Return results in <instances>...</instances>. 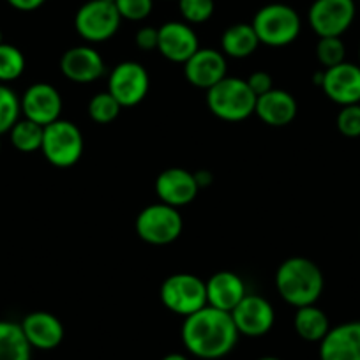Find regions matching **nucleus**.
I'll return each instance as SVG.
<instances>
[{
	"label": "nucleus",
	"instance_id": "obj_24",
	"mask_svg": "<svg viewBox=\"0 0 360 360\" xmlns=\"http://www.w3.org/2000/svg\"><path fill=\"white\" fill-rule=\"evenodd\" d=\"M32 346L27 341L22 325L0 320V360H30Z\"/></svg>",
	"mask_w": 360,
	"mask_h": 360
},
{
	"label": "nucleus",
	"instance_id": "obj_26",
	"mask_svg": "<svg viewBox=\"0 0 360 360\" xmlns=\"http://www.w3.org/2000/svg\"><path fill=\"white\" fill-rule=\"evenodd\" d=\"M25 55L13 44H0V83L15 82L25 71Z\"/></svg>",
	"mask_w": 360,
	"mask_h": 360
},
{
	"label": "nucleus",
	"instance_id": "obj_25",
	"mask_svg": "<svg viewBox=\"0 0 360 360\" xmlns=\"http://www.w3.org/2000/svg\"><path fill=\"white\" fill-rule=\"evenodd\" d=\"M43 133H44L43 126H39V124L32 122V120L23 117V119H20L18 122L11 127L9 136H11V143L16 150L30 154V152L41 150Z\"/></svg>",
	"mask_w": 360,
	"mask_h": 360
},
{
	"label": "nucleus",
	"instance_id": "obj_21",
	"mask_svg": "<svg viewBox=\"0 0 360 360\" xmlns=\"http://www.w3.org/2000/svg\"><path fill=\"white\" fill-rule=\"evenodd\" d=\"M207 286V306L231 313L242 299L248 295L242 278L230 270H221L210 276Z\"/></svg>",
	"mask_w": 360,
	"mask_h": 360
},
{
	"label": "nucleus",
	"instance_id": "obj_2",
	"mask_svg": "<svg viewBox=\"0 0 360 360\" xmlns=\"http://www.w3.org/2000/svg\"><path fill=\"white\" fill-rule=\"evenodd\" d=\"M325 279L320 266L304 256H292L276 272V288L286 304L295 309L313 306L323 293Z\"/></svg>",
	"mask_w": 360,
	"mask_h": 360
},
{
	"label": "nucleus",
	"instance_id": "obj_15",
	"mask_svg": "<svg viewBox=\"0 0 360 360\" xmlns=\"http://www.w3.org/2000/svg\"><path fill=\"white\" fill-rule=\"evenodd\" d=\"M200 50L198 34L186 22H166L159 27L158 51L169 62L186 64Z\"/></svg>",
	"mask_w": 360,
	"mask_h": 360
},
{
	"label": "nucleus",
	"instance_id": "obj_10",
	"mask_svg": "<svg viewBox=\"0 0 360 360\" xmlns=\"http://www.w3.org/2000/svg\"><path fill=\"white\" fill-rule=\"evenodd\" d=\"M356 15L355 0H314L307 20L318 37H341Z\"/></svg>",
	"mask_w": 360,
	"mask_h": 360
},
{
	"label": "nucleus",
	"instance_id": "obj_31",
	"mask_svg": "<svg viewBox=\"0 0 360 360\" xmlns=\"http://www.w3.org/2000/svg\"><path fill=\"white\" fill-rule=\"evenodd\" d=\"M338 131L346 138H360V103L341 106L335 117Z\"/></svg>",
	"mask_w": 360,
	"mask_h": 360
},
{
	"label": "nucleus",
	"instance_id": "obj_35",
	"mask_svg": "<svg viewBox=\"0 0 360 360\" xmlns=\"http://www.w3.org/2000/svg\"><path fill=\"white\" fill-rule=\"evenodd\" d=\"M6 2H8L13 9H16V11L30 13L39 9L46 0H6Z\"/></svg>",
	"mask_w": 360,
	"mask_h": 360
},
{
	"label": "nucleus",
	"instance_id": "obj_20",
	"mask_svg": "<svg viewBox=\"0 0 360 360\" xmlns=\"http://www.w3.org/2000/svg\"><path fill=\"white\" fill-rule=\"evenodd\" d=\"M299 105L290 92L272 89L266 94L256 98L255 115L270 127H285L295 120Z\"/></svg>",
	"mask_w": 360,
	"mask_h": 360
},
{
	"label": "nucleus",
	"instance_id": "obj_33",
	"mask_svg": "<svg viewBox=\"0 0 360 360\" xmlns=\"http://www.w3.org/2000/svg\"><path fill=\"white\" fill-rule=\"evenodd\" d=\"M134 43L141 51L158 50L159 29H155V27H141V29H138L136 36H134Z\"/></svg>",
	"mask_w": 360,
	"mask_h": 360
},
{
	"label": "nucleus",
	"instance_id": "obj_40",
	"mask_svg": "<svg viewBox=\"0 0 360 360\" xmlns=\"http://www.w3.org/2000/svg\"><path fill=\"white\" fill-rule=\"evenodd\" d=\"M359 60H360V48H359ZM360 65V64H359Z\"/></svg>",
	"mask_w": 360,
	"mask_h": 360
},
{
	"label": "nucleus",
	"instance_id": "obj_1",
	"mask_svg": "<svg viewBox=\"0 0 360 360\" xmlns=\"http://www.w3.org/2000/svg\"><path fill=\"white\" fill-rule=\"evenodd\" d=\"M238 335L240 334L231 320V314L210 306L186 316L180 328V338L186 349L202 360L226 356L237 346Z\"/></svg>",
	"mask_w": 360,
	"mask_h": 360
},
{
	"label": "nucleus",
	"instance_id": "obj_17",
	"mask_svg": "<svg viewBox=\"0 0 360 360\" xmlns=\"http://www.w3.org/2000/svg\"><path fill=\"white\" fill-rule=\"evenodd\" d=\"M226 69L228 64L223 51L214 48H200L184 64V76L193 86L209 90L226 78Z\"/></svg>",
	"mask_w": 360,
	"mask_h": 360
},
{
	"label": "nucleus",
	"instance_id": "obj_38",
	"mask_svg": "<svg viewBox=\"0 0 360 360\" xmlns=\"http://www.w3.org/2000/svg\"><path fill=\"white\" fill-rule=\"evenodd\" d=\"M4 43V37H2V30H0V44Z\"/></svg>",
	"mask_w": 360,
	"mask_h": 360
},
{
	"label": "nucleus",
	"instance_id": "obj_6",
	"mask_svg": "<svg viewBox=\"0 0 360 360\" xmlns=\"http://www.w3.org/2000/svg\"><path fill=\"white\" fill-rule=\"evenodd\" d=\"M159 299L166 309L186 318L207 306L205 281L189 272L172 274L162 281Z\"/></svg>",
	"mask_w": 360,
	"mask_h": 360
},
{
	"label": "nucleus",
	"instance_id": "obj_22",
	"mask_svg": "<svg viewBox=\"0 0 360 360\" xmlns=\"http://www.w3.org/2000/svg\"><path fill=\"white\" fill-rule=\"evenodd\" d=\"M259 46L258 36L251 23H235L221 36V51L224 57L248 58Z\"/></svg>",
	"mask_w": 360,
	"mask_h": 360
},
{
	"label": "nucleus",
	"instance_id": "obj_7",
	"mask_svg": "<svg viewBox=\"0 0 360 360\" xmlns=\"http://www.w3.org/2000/svg\"><path fill=\"white\" fill-rule=\"evenodd\" d=\"M138 237L152 245H168L175 242L184 230L182 214L166 203H152L141 209L134 221Z\"/></svg>",
	"mask_w": 360,
	"mask_h": 360
},
{
	"label": "nucleus",
	"instance_id": "obj_3",
	"mask_svg": "<svg viewBox=\"0 0 360 360\" xmlns=\"http://www.w3.org/2000/svg\"><path fill=\"white\" fill-rule=\"evenodd\" d=\"M207 106L224 122H242L255 113L256 96L245 79L226 76L207 90Z\"/></svg>",
	"mask_w": 360,
	"mask_h": 360
},
{
	"label": "nucleus",
	"instance_id": "obj_34",
	"mask_svg": "<svg viewBox=\"0 0 360 360\" xmlns=\"http://www.w3.org/2000/svg\"><path fill=\"white\" fill-rule=\"evenodd\" d=\"M249 85V89L252 90V94L258 98V96H263L266 94L269 90L274 89V85H272V76L269 75V72L265 71H255L249 75V78L245 79Z\"/></svg>",
	"mask_w": 360,
	"mask_h": 360
},
{
	"label": "nucleus",
	"instance_id": "obj_13",
	"mask_svg": "<svg viewBox=\"0 0 360 360\" xmlns=\"http://www.w3.org/2000/svg\"><path fill=\"white\" fill-rule=\"evenodd\" d=\"M20 105L25 119L44 127L60 119L62 96L50 83L37 82L25 90V94L20 98Z\"/></svg>",
	"mask_w": 360,
	"mask_h": 360
},
{
	"label": "nucleus",
	"instance_id": "obj_41",
	"mask_svg": "<svg viewBox=\"0 0 360 360\" xmlns=\"http://www.w3.org/2000/svg\"><path fill=\"white\" fill-rule=\"evenodd\" d=\"M0 148H2V141H0Z\"/></svg>",
	"mask_w": 360,
	"mask_h": 360
},
{
	"label": "nucleus",
	"instance_id": "obj_4",
	"mask_svg": "<svg viewBox=\"0 0 360 360\" xmlns=\"http://www.w3.org/2000/svg\"><path fill=\"white\" fill-rule=\"evenodd\" d=\"M252 29L258 36L259 44L270 48H283L292 44L299 37L302 22L292 6L288 4H266L252 18Z\"/></svg>",
	"mask_w": 360,
	"mask_h": 360
},
{
	"label": "nucleus",
	"instance_id": "obj_27",
	"mask_svg": "<svg viewBox=\"0 0 360 360\" xmlns=\"http://www.w3.org/2000/svg\"><path fill=\"white\" fill-rule=\"evenodd\" d=\"M86 112H89V117L96 124H112L120 115L122 106L106 90V92H99V94L90 99Z\"/></svg>",
	"mask_w": 360,
	"mask_h": 360
},
{
	"label": "nucleus",
	"instance_id": "obj_11",
	"mask_svg": "<svg viewBox=\"0 0 360 360\" xmlns=\"http://www.w3.org/2000/svg\"><path fill=\"white\" fill-rule=\"evenodd\" d=\"M230 314L238 334L248 338H262L269 334L276 321V311L272 304L265 297L256 293H248Z\"/></svg>",
	"mask_w": 360,
	"mask_h": 360
},
{
	"label": "nucleus",
	"instance_id": "obj_39",
	"mask_svg": "<svg viewBox=\"0 0 360 360\" xmlns=\"http://www.w3.org/2000/svg\"><path fill=\"white\" fill-rule=\"evenodd\" d=\"M106 2H112V4H115L117 0H106Z\"/></svg>",
	"mask_w": 360,
	"mask_h": 360
},
{
	"label": "nucleus",
	"instance_id": "obj_36",
	"mask_svg": "<svg viewBox=\"0 0 360 360\" xmlns=\"http://www.w3.org/2000/svg\"><path fill=\"white\" fill-rule=\"evenodd\" d=\"M161 360H189V359L186 355H182V353H168V355L162 356Z\"/></svg>",
	"mask_w": 360,
	"mask_h": 360
},
{
	"label": "nucleus",
	"instance_id": "obj_5",
	"mask_svg": "<svg viewBox=\"0 0 360 360\" xmlns=\"http://www.w3.org/2000/svg\"><path fill=\"white\" fill-rule=\"evenodd\" d=\"M83 133L71 120L58 119L44 126L41 152L55 168H71L83 155Z\"/></svg>",
	"mask_w": 360,
	"mask_h": 360
},
{
	"label": "nucleus",
	"instance_id": "obj_29",
	"mask_svg": "<svg viewBox=\"0 0 360 360\" xmlns=\"http://www.w3.org/2000/svg\"><path fill=\"white\" fill-rule=\"evenodd\" d=\"M216 4L214 0H179L180 16L189 25H200L212 18Z\"/></svg>",
	"mask_w": 360,
	"mask_h": 360
},
{
	"label": "nucleus",
	"instance_id": "obj_9",
	"mask_svg": "<svg viewBox=\"0 0 360 360\" xmlns=\"http://www.w3.org/2000/svg\"><path fill=\"white\" fill-rule=\"evenodd\" d=\"M148 90H150V76L140 62H120L110 72L108 92L120 103L122 108L140 105L147 98Z\"/></svg>",
	"mask_w": 360,
	"mask_h": 360
},
{
	"label": "nucleus",
	"instance_id": "obj_30",
	"mask_svg": "<svg viewBox=\"0 0 360 360\" xmlns=\"http://www.w3.org/2000/svg\"><path fill=\"white\" fill-rule=\"evenodd\" d=\"M346 46L341 37H320L316 43V58L325 69L345 62Z\"/></svg>",
	"mask_w": 360,
	"mask_h": 360
},
{
	"label": "nucleus",
	"instance_id": "obj_18",
	"mask_svg": "<svg viewBox=\"0 0 360 360\" xmlns=\"http://www.w3.org/2000/svg\"><path fill=\"white\" fill-rule=\"evenodd\" d=\"M320 360H360V320L330 327L320 341Z\"/></svg>",
	"mask_w": 360,
	"mask_h": 360
},
{
	"label": "nucleus",
	"instance_id": "obj_16",
	"mask_svg": "<svg viewBox=\"0 0 360 360\" xmlns=\"http://www.w3.org/2000/svg\"><path fill=\"white\" fill-rule=\"evenodd\" d=\"M105 71L106 65L101 53L89 44L69 48L60 57V72L72 83L86 85L101 78Z\"/></svg>",
	"mask_w": 360,
	"mask_h": 360
},
{
	"label": "nucleus",
	"instance_id": "obj_32",
	"mask_svg": "<svg viewBox=\"0 0 360 360\" xmlns=\"http://www.w3.org/2000/svg\"><path fill=\"white\" fill-rule=\"evenodd\" d=\"M115 8L122 20L143 22L154 9V0H117Z\"/></svg>",
	"mask_w": 360,
	"mask_h": 360
},
{
	"label": "nucleus",
	"instance_id": "obj_12",
	"mask_svg": "<svg viewBox=\"0 0 360 360\" xmlns=\"http://www.w3.org/2000/svg\"><path fill=\"white\" fill-rule=\"evenodd\" d=\"M198 191L200 186L196 182L195 173L180 168V166L162 169L155 179V195H158L159 202L175 207V209L195 202Z\"/></svg>",
	"mask_w": 360,
	"mask_h": 360
},
{
	"label": "nucleus",
	"instance_id": "obj_14",
	"mask_svg": "<svg viewBox=\"0 0 360 360\" xmlns=\"http://www.w3.org/2000/svg\"><path fill=\"white\" fill-rule=\"evenodd\" d=\"M320 86L335 105H356L360 103V65L345 60L325 69Z\"/></svg>",
	"mask_w": 360,
	"mask_h": 360
},
{
	"label": "nucleus",
	"instance_id": "obj_37",
	"mask_svg": "<svg viewBox=\"0 0 360 360\" xmlns=\"http://www.w3.org/2000/svg\"><path fill=\"white\" fill-rule=\"evenodd\" d=\"M258 360H281V359H278V356H262V359Z\"/></svg>",
	"mask_w": 360,
	"mask_h": 360
},
{
	"label": "nucleus",
	"instance_id": "obj_28",
	"mask_svg": "<svg viewBox=\"0 0 360 360\" xmlns=\"http://www.w3.org/2000/svg\"><path fill=\"white\" fill-rule=\"evenodd\" d=\"M20 113L22 105L16 92L6 83H0V136L11 131V127L20 120Z\"/></svg>",
	"mask_w": 360,
	"mask_h": 360
},
{
	"label": "nucleus",
	"instance_id": "obj_19",
	"mask_svg": "<svg viewBox=\"0 0 360 360\" xmlns=\"http://www.w3.org/2000/svg\"><path fill=\"white\" fill-rule=\"evenodd\" d=\"M22 330L32 348L55 349L64 339V325L55 314L48 311H34L22 320Z\"/></svg>",
	"mask_w": 360,
	"mask_h": 360
},
{
	"label": "nucleus",
	"instance_id": "obj_8",
	"mask_svg": "<svg viewBox=\"0 0 360 360\" xmlns=\"http://www.w3.org/2000/svg\"><path fill=\"white\" fill-rule=\"evenodd\" d=\"M120 18L115 4L106 0H89L75 15V29L90 44L105 43L119 30Z\"/></svg>",
	"mask_w": 360,
	"mask_h": 360
},
{
	"label": "nucleus",
	"instance_id": "obj_23",
	"mask_svg": "<svg viewBox=\"0 0 360 360\" xmlns=\"http://www.w3.org/2000/svg\"><path fill=\"white\" fill-rule=\"evenodd\" d=\"M293 327L300 339L309 342H320L330 330L328 316L325 314V311L316 307V304L299 307L295 311V318H293Z\"/></svg>",
	"mask_w": 360,
	"mask_h": 360
}]
</instances>
